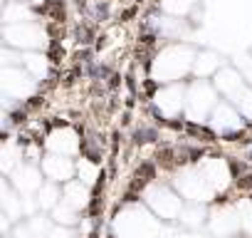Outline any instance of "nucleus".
I'll return each mask as SVG.
<instances>
[{"label": "nucleus", "instance_id": "nucleus-1", "mask_svg": "<svg viewBox=\"0 0 252 238\" xmlns=\"http://www.w3.org/2000/svg\"><path fill=\"white\" fill-rule=\"evenodd\" d=\"M116 238H158L161 223L154 213L144 211L141 206H131L114 221Z\"/></svg>", "mask_w": 252, "mask_h": 238}, {"label": "nucleus", "instance_id": "nucleus-2", "mask_svg": "<svg viewBox=\"0 0 252 238\" xmlns=\"http://www.w3.org/2000/svg\"><path fill=\"white\" fill-rule=\"evenodd\" d=\"M193 62H195V52L190 47H186V45H171V47H166L156 57L151 72H154V77L158 82H176V79H181L193 67Z\"/></svg>", "mask_w": 252, "mask_h": 238}, {"label": "nucleus", "instance_id": "nucleus-3", "mask_svg": "<svg viewBox=\"0 0 252 238\" xmlns=\"http://www.w3.org/2000/svg\"><path fill=\"white\" fill-rule=\"evenodd\" d=\"M215 87L230 99V104L245 119H250V122H252V87L245 84V79L240 77L237 70H230V67L220 70L218 77H215Z\"/></svg>", "mask_w": 252, "mask_h": 238}, {"label": "nucleus", "instance_id": "nucleus-4", "mask_svg": "<svg viewBox=\"0 0 252 238\" xmlns=\"http://www.w3.org/2000/svg\"><path fill=\"white\" fill-rule=\"evenodd\" d=\"M3 38L15 50H40L47 45V33L37 23H20V25H5Z\"/></svg>", "mask_w": 252, "mask_h": 238}, {"label": "nucleus", "instance_id": "nucleus-5", "mask_svg": "<svg viewBox=\"0 0 252 238\" xmlns=\"http://www.w3.org/2000/svg\"><path fill=\"white\" fill-rule=\"evenodd\" d=\"M215 89L198 79L190 84V89L186 92V112H188V119H193V122H203V119H208V114H213L215 109Z\"/></svg>", "mask_w": 252, "mask_h": 238}, {"label": "nucleus", "instance_id": "nucleus-6", "mask_svg": "<svg viewBox=\"0 0 252 238\" xmlns=\"http://www.w3.org/2000/svg\"><path fill=\"white\" fill-rule=\"evenodd\" d=\"M146 203L163 221H176V218H181V211H183V201L168 186H151L146 191Z\"/></svg>", "mask_w": 252, "mask_h": 238}, {"label": "nucleus", "instance_id": "nucleus-7", "mask_svg": "<svg viewBox=\"0 0 252 238\" xmlns=\"http://www.w3.org/2000/svg\"><path fill=\"white\" fill-rule=\"evenodd\" d=\"M32 92H35V79H30L28 72L15 70L10 65L0 67V94L15 97V99H25Z\"/></svg>", "mask_w": 252, "mask_h": 238}, {"label": "nucleus", "instance_id": "nucleus-8", "mask_svg": "<svg viewBox=\"0 0 252 238\" xmlns=\"http://www.w3.org/2000/svg\"><path fill=\"white\" fill-rule=\"evenodd\" d=\"M210 124H213V129L218 132V134H237L242 127H245V122H242V114L230 104V102H220V104H215V109H213V114H210Z\"/></svg>", "mask_w": 252, "mask_h": 238}, {"label": "nucleus", "instance_id": "nucleus-9", "mask_svg": "<svg viewBox=\"0 0 252 238\" xmlns=\"http://www.w3.org/2000/svg\"><path fill=\"white\" fill-rule=\"evenodd\" d=\"M154 102H156V107L163 117L173 119L186 109V89H183V84H168V87L158 89Z\"/></svg>", "mask_w": 252, "mask_h": 238}, {"label": "nucleus", "instance_id": "nucleus-10", "mask_svg": "<svg viewBox=\"0 0 252 238\" xmlns=\"http://www.w3.org/2000/svg\"><path fill=\"white\" fill-rule=\"evenodd\" d=\"M42 169L52 181H72V174L77 171L74 161L67 157H60V154H47L42 159Z\"/></svg>", "mask_w": 252, "mask_h": 238}, {"label": "nucleus", "instance_id": "nucleus-11", "mask_svg": "<svg viewBox=\"0 0 252 238\" xmlns=\"http://www.w3.org/2000/svg\"><path fill=\"white\" fill-rule=\"evenodd\" d=\"M10 181H13V186H15V189H18L23 196H30L32 191H37V189L42 186L40 171H37L35 166H30V164L18 166V169L10 174Z\"/></svg>", "mask_w": 252, "mask_h": 238}, {"label": "nucleus", "instance_id": "nucleus-12", "mask_svg": "<svg viewBox=\"0 0 252 238\" xmlns=\"http://www.w3.org/2000/svg\"><path fill=\"white\" fill-rule=\"evenodd\" d=\"M47 147H50V152H55L60 157H72L77 152L79 142H77V134L72 129H57V132L50 134Z\"/></svg>", "mask_w": 252, "mask_h": 238}, {"label": "nucleus", "instance_id": "nucleus-13", "mask_svg": "<svg viewBox=\"0 0 252 238\" xmlns=\"http://www.w3.org/2000/svg\"><path fill=\"white\" fill-rule=\"evenodd\" d=\"M210 228L218 236H230V233L240 231V216L235 213V208L225 206V208H220L218 213L210 216Z\"/></svg>", "mask_w": 252, "mask_h": 238}, {"label": "nucleus", "instance_id": "nucleus-14", "mask_svg": "<svg viewBox=\"0 0 252 238\" xmlns=\"http://www.w3.org/2000/svg\"><path fill=\"white\" fill-rule=\"evenodd\" d=\"M0 20L5 25H20V23H32V5H28L25 0H10L3 5Z\"/></svg>", "mask_w": 252, "mask_h": 238}, {"label": "nucleus", "instance_id": "nucleus-15", "mask_svg": "<svg viewBox=\"0 0 252 238\" xmlns=\"http://www.w3.org/2000/svg\"><path fill=\"white\" fill-rule=\"evenodd\" d=\"M62 203H67V206L74 208V211L84 208V206L89 203V189H87V184H82V181H67L64 201H62Z\"/></svg>", "mask_w": 252, "mask_h": 238}, {"label": "nucleus", "instance_id": "nucleus-16", "mask_svg": "<svg viewBox=\"0 0 252 238\" xmlns=\"http://www.w3.org/2000/svg\"><path fill=\"white\" fill-rule=\"evenodd\" d=\"M23 65L28 70V75L32 79H45L47 77V70H50V60L40 52H25L23 55Z\"/></svg>", "mask_w": 252, "mask_h": 238}, {"label": "nucleus", "instance_id": "nucleus-17", "mask_svg": "<svg viewBox=\"0 0 252 238\" xmlns=\"http://www.w3.org/2000/svg\"><path fill=\"white\" fill-rule=\"evenodd\" d=\"M218 67H220V57H218L215 52H200V55H195L193 70H195L198 77H208V75H213Z\"/></svg>", "mask_w": 252, "mask_h": 238}, {"label": "nucleus", "instance_id": "nucleus-18", "mask_svg": "<svg viewBox=\"0 0 252 238\" xmlns=\"http://www.w3.org/2000/svg\"><path fill=\"white\" fill-rule=\"evenodd\" d=\"M181 221H183L186 226H190V228L203 226V223H205V211H203V206H200V203H193L190 208H183V211H181Z\"/></svg>", "mask_w": 252, "mask_h": 238}, {"label": "nucleus", "instance_id": "nucleus-19", "mask_svg": "<svg viewBox=\"0 0 252 238\" xmlns=\"http://www.w3.org/2000/svg\"><path fill=\"white\" fill-rule=\"evenodd\" d=\"M18 161H20V154H18V149L13 144L0 147V169H3V171H15Z\"/></svg>", "mask_w": 252, "mask_h": 238}, {"label": "nucleus", "instance_id": "nucleus-20", "mask_svg": "<svg viewBox=\"0 0 252 238\" xmlns=\"http://www.w3.org/2000/svg\"><path fill=\"white\" fill-rule=\"evenodd\" d=\"M57 203H60V191H57V186L42 184V186H40V201H37V206H42V208H55Z\"/></svg>", "mask_w": 252, "mask_h": 238}, {"label": "nucleus", "instance_id": "nucleus-21", "mask_svg": "<svg viewBox=\"0 0 252 238\" xmlns=\"http://www.w3.org/2000/svg\"><path fill=\"white\" fill-rule=\"evenodd\" d=\"M25 226L30 228L32 238H47V233L52 231V223H50V218H45V216H35V218H30Z\"/></svg>", "mask_w": 252, "mask_h": 238}, {"label": "nucleus", "instance_id": "nucleus-22", "mask_svg": "<svg viewBox=\"0 0 252 238\" xmlns=\"http://www.w3.org/2000/svg\"><path fill=\"white\" fill-rule=\"evenodd\" d=\"M52 218H55L57 223H62V226H69V223H77V211L69 208L67 203H57V206L52 208Z\"/></svg>", "mask_w": 252, "mask_h": 238}, {"label": "nucleus", "instance_id": "nucleus-23", "mask_svg": "<svg viewBox=\"0 0 252 238\" xmlns=\"http://www.w3.org/2000/svg\"><path fill=\"white\" fill-rule=\"evenodd\" d=\"M77 171H79V181L82 184H94V179H96V166H92L87 159H82L79 161V166H77Z\"/></svg>", "mask_w": 252, "mask_h": 238}, {"label": "nucleus", "instance_id": "nucleus-24", "mask_svg": "<svg viewBox=\"0 0 252 238\" xmlns=\"http://www.w3.org/2000/svg\"><path fill=\"white\" fill-rule=\"evenodd\" d=\"M237 216H240V228L247 236H252V203H245L242 208L237 206Z\"/></svg>", "mask_w": 252, "mask_h": 238}, {"label": "nucleus", "instance_id": "nucleus-25", "mask_svg": "<svg viewBox=\"0 0 252 238\" xmlns=\"http://www.w3.org/2000/svg\"><path fill=\"white\" fill-rule=\"evenodd\" d=\"M47 238H74V233L67 228V226H60V228H52L47 233Z\"/></svg>", "mask_w": 252, "mask_h": 238}, {"label": "nucleus", "instance_id": "nucleus-26", "mask_svg": "<svg viewBox=\"0 0 252 238\" xmlns=\"http://www.w3.org/2000/svg\"><path fill=\"white\" fill-rule=\"evenodd\" d=\"M240 67H242V72H245V77H247V82H250V87H252V60H250V57H242Z\"/></svg>", "mask_w": 252, "mask_h": 238}, {"label": "nucleus", "instance_id": "nucleus-27", "mask_svg": "<svg viewBox=\"0 0 252 238\" xmlns=\"http://www.w3.org/2000/svg\"><path fill=\"white\" fill-rule=\"evenodd\" d=\"M10 194V189H8V184L3 181V179H0V203H3V198Z\"/></svg>", "mask_w": 252, "mask_h": 238}, {"label": "nucleus", "instance_id": "nucleus-28", "mask_svg": "<svg viewBox=\"0 0 252 238\" xmlns=\"http://www.w3.org/2000/svg\"><path fill=\"white\" fill-rule=\"evenodd\" d=\"M25 3H28V5H42L45 0H25Z\"/></svg>", "mask_w": 252, "mask_h": 238}, {"label": "nucleus", "instance_id": "nucleus-29", "mask_svg": "<svg viewBox=\"0 0 252 238\" xmlns=\"http://www.w3.org/2000/svg\"><path fill=\"white\" fill-rule=\"evenodd\" d=\"M3 124H5V114H3V112H0V127H3Z\"/></svg>", "mask_w": 252, "mask_h": 238}, {"label": "nucleus", "instance_id": "nucleus-30", "mask_svg": "<svg viewBox=\"0 0 252 238\" xmlns=\"http://www.w3.org/2000/svg\"><path fill=\"white\" fill-rule=\"evenodd\" d=\"M218 238H232V236H218Z\"/></svg>", "mask_w": 252, "mask_h": 238}, {"label": "nucleus", "instance_id": "nucleus-31", "mask_svg": "<svg viewBox=\"0 0 252 238\" xmlns=\"http://www.w3.org/2000/svg\"><path fill=\"white\" fill-rule=\"evenodd\" d=\"M0 13H3V5H0Z\"/></svg>", "mask_w": 252, "mask_h": 238}]
</instances>
